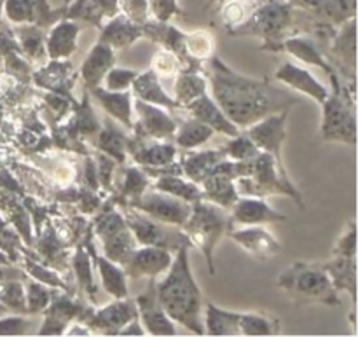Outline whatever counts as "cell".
Masks as SVG:
<instances>
[{
    "label": "cell",
    "mask_w": 358,
    "mask_h": 337,
    "mask_svg": "<svg viewBox=\"0 0 358 337\" xmlns=\"http://www.w3.org/2000/svg\"><path fill=\"white\" fill-rule=\"evenodd\" d=\"M135 110L138 115V128L142 129L143 135L156 140H173L177 122L163 108L136 98Z\"/></svg>",
    "instance_id": "2e32d148"
},
{
    "label": "cell",
    "mask_w": 358,
    "mask_h": 337,
    "mask_svg": "<svg viewBox=\"0 0 358 337\" xmlns=\"http://www.w3.org/2000/svg\"><path fill=\"white\" fill-rule=\"evenodd\" d=\"M124 220L131 229L136 243L143 245V247H159L171 252L178 250L184 245H189L187 238L178 233L177 229L170 227V224L159 222V220L145 215L143 212L126 210Z\"/></svg>",
    "instance_id": "52a82bcc"
},
{
    "label": "cell",
    "mask_w": 358,
    "mask_h": 337,
    "mask_svg": "<svg viewBox=\"0 0 358 337\" xmlns=\"http://www.w3.org/2000/svg\"><path fill=\"white\" fill-rule=\"evenodd\" d=\"M238 311H227L215 304H206L205 324L208 336H238Z\"/></svg>",
    "instance_id": "83f0119b"
},
{
    "label": "cell",
    "mask_w": 358,
    "mask_h": 337,
    "mask_svg": "<svg viewBox=\"0 0 358 337\" xmlns=\"http://www.w3.org/2000/svg\"><path fill=\"white\" fill-rule=\"evenodd\" d=\"M48 313H45V322L38 334H63L66 329V324H70L72 318H76L80 313V306L70 303L65 297H58V299L51 301V306H48Z\"/></svg>",
    "instance_id": "d4e9b609"
},
{
    "label": "cell",
    "mask_w": 358,
    "mask_h": 337,
    "mask_svg": "<svg viewBox=\"0 0 358 337\" xmlns=\"http://www.w3.org/2000/svg\"><path fill=\"white\" fill-rule=\"evenodd\" d=\"M138 72L131 69H114L112 66L107 73H105L103 80L105 89L108 91H128L131 87L133 80L136 79Z\"/></svg>",
    "instance_id": "ab89813d"
},
{
    "label": "cell",
    "mask_w": 358,
    "mask_h": 337,
    "mask_svg": "<svg viewBox=\"0 0 358 337\" xmlns=\"http://www.w3.org/2000/svg\"><path fill=\"white\" fill-rule=\"evenodd\" d=\"M133 93L138 100L145 101V103L157 105L161 108H168V110H173L178 107V103L175 101V98H171L166 91L163 89V86L159 84V77L149 70V72H143L136 76V79L131 84Z\"/></svg>",
    "instance_id": "7402d4cb"
},
{
    "label": "cell",
    "mask_w": 358,
    "mask_h": 337,
    "mask_svg": "<svg viewBox=\"0 0 358 337\" xmlns=\"http://www.w3.org/2000/svg\"><path fill=\"white\" fill-rule=\"evenodd\" d=\"M276 285L296 304H341L338 289L322 264L294 262L278 276Z\"/></svg>",
    "instance_id": "3957f363"
},
{
    "label": "cell",
    "mask_w": 358,
    "mask_h": 337,
    "mask_svg": "<svg viewBox=\"0 0 358 337\" xmlns=\"http://www.w3.org/2000/svg\"><path fill=\"white\" fill-rule=\"evenodd\" d=\"M231 208H233L231 220L234 224H243V226H261V224L285 222L287 220L285 215L273 210L262 199L238 198Z\"/></svg>",
    "instance_id": "ac0fdd59"
},
{
    "label": "cell",
    "mask_w": 358,
    "mask_h": 337,
    "mask_svg": "<svg viewBox=\"0 0 358 337\" xmlns=\"http://www.w3.org/2000/svg\"><path fill=\"white\" fill-rule=\"evenodd\" d=\"M185 108L189 110L191 117L198 119L203 124L210 126L215 133H222V135L231 136V138L240 135V128H236V126L227 119V115L220 110V107L215 103V100L210 98L206 93H203L201 96H198L196 100H192L191 103L185 105Z\"/></svg>",
    "instance_id": "e0dca14e"
},
{
    "label": "cell",
    "mask_w": 358,
    "mask_h": 337,
    "mask_svg": "<svg viewBox=\"0 0 358 337\" xmlns=\"http://www.w3.org/2000/svg\"><path fill=\"white\" fill-rule=\"evenodd\" d=\"M114 49H112L110 45L98 41L96 44H94V48L87 52L86 59H84L83 66H80V76H83L84 84H86L90 89L100 86L105 73L114 66Z\"/></svg>",
    "instance_id": "ffe728a7"
},
{
    "label": "cell",
    "mask_w": 358,
    "mask_h": 337,
    "mask_svg": "<svg viewBox=\"0 0 358 337\" xmlns=\"http://www.w3.org/2000/svg\"><path fill=\"white\" fill-rule=\"evenodd\" d=\"M213 133L215 131L210 126L203 124L198 119L191 117L175 129L173 140L182 149H198V147H201L203 143H206L212 138Z\"/></svg>",
    "instance_id": "4316f807"
},
{
    "label": "cell",
    "mask_w": 358,
    "mask_h": 337,
    "mask_svg": "<svg viewBox=\"0 0 358 337\" xmlns=\"http://www.w3.org/2000/svg\"><path fill=\"white\" fill-rule=\"evenodd\" d=\"M332 52L339 59L350 62V66L355 69V17H350L343 23L341 31L336 35L334 44H332Z\"/></svg>",
    "instance_id": "d590c367"
},
{
    "label": "cell",
    "mask_w": 358,
    "mask_h": 337,
    "mask_svg": "<svg viewBox=\"0 0 358 337\" xmlns=\"http://www.w3.org/2000/svg\"><path fill=\"white\" fill-rule=\"evenodd\" d=\"M140 37H143L142 27L133 23L126 14L119 13L114 17H110L105 27H101V34L98 41L110 45L112 49H124L135 41H138Z\"/></svg>",
    "instance_id": "44dd1931"
},
{
    "label": "cell",
    "mask_w": 358,
    "mask_h": 337,
    "mask_svg": "<svg viewBox=\"0 0 358 337\" xmlns=\"http://www.w3.org/2000/svg\"><path fill=\"white\" fill-rule=\"evenodd\" d=\"M269 48H271L273 51H275V49L276 51H278V49H283V51L290 52V55H294L297 59L308 63V65L320 66V69H324L331 77L336 76L334 70H332V66L329 65L327 59H325V56L318 51L317 44H315L311 38L290 37V38H285V41H280V42H276V44L269 45Z\"/></svg>",
    "instance_id": "603a6c76"
},
{
    "label": "cell",
    "mask_w": 358,
    "mask_h": 337,
    "mask_svg": "<svg viewBox=\"0 0 358 337\" xmlns=\"http://www.w3.org/2000/svg\"><path fill=\"white\" fill-rule=\"evenodd\" d=\"M133 205L145 215L170 226H184L192 210L191 203L161 191L143 192L140 198L133 199Z\"/></svg>",
    "instance_id": "30bf717a"
},
{
    "label": "cell",
    "mask_w": 358,
    "mask_h": 337,
    "mask_svg": "<svg viewBox=\"0 0 358 337\" xmlns=\"http://www.w3.org/2000/svg\"><path fill=\"white\" fill-rule=\"evenodd\" d=\"M280 322L264 313L238 315V336H276Z\"/></svg>",
    "instance_id": "1f68e13d"
},
{
    "label": "cell",
    "mask_w": 358,
    "mask_h": 337,
    "mask_svg": "<svg viewBox=\"0 0 358 337\" xmlns=\"http://www.w3.org/2000/svg\"><path fill=\"white\" fill-rule=\"evenodd\" d=\"M292 21V6L283 0H268L259 6L243 23L233 28L234 35H257L266 41V48L282 41Z\"/></svg>",
    "instance_id": "8992f818"
},
{
    "label": "cell",
    "mask_w": 358,
    "mask_h": 337,
    "mask_svg": "<svg viewBox=\"0 0 358 337\" xmlns=\"http://www.w3.org/2000/svg\"><path fill=\"white\" fill-rule=\"evenodd\" d=\"M133 159L140 166H170L175 161V150L170 143H152V145H143L140 149H133Z\"/></svg>",
    "instance_id": "d6a6232c"
},
{
    "label": "cell",
    "mask_w": 358,
    "mask_h": 337,
    "mask_svg": "<svg viewBox=\"0 0 358 337\" xmlns=\"http://www.w3.org/2000/svg\"><path fill=\"white\" fill-rule=\"evenodd\" d=\"M135 318H138L135 301H128V297H124V299H117L115 303L108 304L101 310L93 311L87 322H83V324H86L91 329V332L96 331L103 332V334H119V331Z\"/></svg>",
    "instance_id": "7c38bea8"
},
{
    "label": "cell",
    "mask_w": 358,
    "mask_h": 337,
    "mask_svg": "<svg viewBox=\"0 0 358 337\" xmlns=\"http://www.w3.org/2000/svg\"><path fill=\"white\" fill-rule=\"evenodd\" d=\"M178 66H180L178 58L173 55V52L168 51V49L156 52V56H154L152 59V72L156 73L157 77L173 76V73L178 72Z\"/></svg>",
    "instance_id": "f6af8a7d"
},
{
    "label": "cell",
    "mask_w": 358,
    "mask_h": 337,
    "mask_svg": "<svg viewBox=\"0 0 358 337\" xmlns=\"http://www.w3.org/2000/svg\"><path fill=\"white\" fill-rule=\"evenodd\" d=\"M0 299H2V303L6 304V306H9L10 310L27 311V301H24V292L21 283H3V285L0 287Z\"/></svg>",
    "instance_id": "b9f144b4"
},
{
    "label": "cell",
    "mask_w": 358,
    "mask_h": 337,
    "mask_svg": "<svg viewBox=\"0 0 358 337\" xmlns=\"http://www.w3.org/2000/svg\"><path fill=\"white\" fill-rule=\"evenodd\" d=\"M96 234L103 241L105 255L115 264L126 266L133 252L136 250V240L126 224L124 217L108 212L98 220Z\"/></svg>",
    "instance_id": "ba28073f"
},
{
    "label": "cell",
    "mask_w": 358,
    "mask_h": 337,
    "mask_svg": "<svg viewBox=\"0 0 358 337\" xmlns=\"http://www.w3.org/2000/svg\"><path fill=\"white\" fill-rule=\"evenodd\" d=\"M156 189L170 196H175V198L184 199L187 203L203 199V189L196 182L184 180L177 175H163V177H159L156 182Z\"/></svg>",
    "instance_id": "4dcf8cb0"
},
{
    "label": "cell",
    "mask_w": 358,
    "mask_h": 337,
    "mask_svg": "<svg viewBox=\"0 0 358 337\" xmlns=\"http://www.w3.org/2000/svg\"><path fill=\"white\" fill-rule=\"evenodd\" d=\"M233 138L234 140H229V142L224 145V157H229V159L233 161H250L261 152L245 133L243 135L233 136Z\"/></svg>",
    "instance_id": "74e56055"
},
{
    "label": "cell",
    "mask_w": 358,
    "mask_h": 337,
    "mask_svg": "<svg viewBox=\"0 0 358 337\" xmlns=\"http://www.w3.org/2000/svg\"><path fill=\"white\" fill-rule=\"evenodd\" d=\"M98 271H100L101 282L105 290L115 299H124L128 297V283H126V273L119 268L115 262L107 257H96Z\"/></svg>",
    "instance_id": "f546056e"
},
{
    "label": "cell",
    "mask_w": 358,
    "mask_h": 337,
    "mask_svg": "<svg viewBox=\"0 0 358 337\" xmlns=\"http://www.w3.org/2000/svg\"><path fill=\"white\" fill-rule=\"evenodd\" d=\"M208 79L213 100L236 128H248L259 119L276 114L297 103L289 91L268 80L250 79L231 70L219 56L210 58Z\"/></svg>",
    "instance_id": "6da1fadb"
},
{
    "label": "cell",
    "mask_w": 358,
    "mask_h": 337,
    "mask_svg": "<svg viewBox=\"0 0 358 337\" xmlns=\"http://www.w3.org/2000/svg\"><path fill=\"white\" fill-rule=\"evenodd\" d=\"M357 243H355V224H350L348 231H345L341 238H339L338 245H336V255L341 257H355Z\"/></svg>",
    "instance_id": "c3c4849f"
},
{
    "label": "cell",
    "mask_w": 358,
    "mask_h": 337,
    "mask_svg": "<svg viewBox=\"0 0 358 337\" xmlns=\"http://www.w3.org/2000/svg\"><path fill=\"white\" fill-rule=\"evenodd\" d=\"M287 117H289V108L266 115V117L259 119L257 122L245 128V135L254 142V145L261 152L275 157L280 166H283L282 147L287 138Z\"/></svg>",
    "instance_id": "9c48e42d"
},
{
    "label": "cell",
    "mask_w": 358,
    "mask_h": 337,
    "mask_svg": "<svg viewBox=\"0 0 358 337\" xmlns=\"http://www.w3.org/2000/svg\"><path fill=\"white\" fill-rule=\"evenodd\" d=\"M283 2L290 3L292 7H306V9L313 6V0H283Z\"/></svg>",
    "instance_id": "f907efd6"
},
{
    "label": "cell",
    "mask_w": 358,
    "mask_h": 337,
    "mask_svg": "<svg viewBox=\"0 0 358 337\" xmlns=\"http://www.w3.org/2000/svg\"><path fill=\"white\" fill-rule=\"evenodd\" d=\"M98 149L105 152L107 156L114 157L117 161L126 159V138L117 128L112 124H107V128L101 131L100 138H98Z\"/></svg>",
    "instance_id": "8d00e7d4"
},
{
    "label": "cell",
    "mask_w": 358,
    "mask_h": 337,
    "mask_svg": "<svg viewBox=\"0 0 358 337\" xmlns=\"http://www.w3.org/2000/svg\"><path fill=\"white\" fill-rule=\"evenodd\" d=\"M203 93H206V79L199 76L198 70H187V72H182L177 77V83H175V101L178 103V107L180 105L185 107L192 100L201 96Z\"/></svg>",
    "instance_id": "836d02e7"
},
{
    "label": "cell",
    "mask_w": 358,
    "mask_h": 337,
    "mask_svg": "<svg viewBox=\"0 0 358 337\" xmlns=\"http://www.w3.org/2000/svg\"><path fill=\"white\" fill-rule=\"evenodd\" d=\"M322 266L329 273L338 292L339 290H348L350 296L355 299V257L336 255L334 261Z\"/></svg>",
    "instance_id": "f1b7e54d"
},
{
    "label": "cell",
    "mask_w": 358,
    "mask_h": 337,
    "mask_svg": "<svg viewBox=\"0 0 358 337\" xmlns=\"http://www.w3.org/2000/svg\"><path fill=\"white\" fill-rule=\"evenodd\" d=\"M3 9H6L7 20L13 23L34 24L35 0H6Z\"/></svg>",
    "instance_id": "f35d334b"
},
{
    "label": "cell",
    "mask_w": 358,
    "mask_h": 337,
    "mask_svg": "<svg viewBox=\"0 0 358 337\" xmlns=\"http://www.w3.org/2000/svg\"><path fill=\"white\" fill-rule=\"evenodd\" d=\"M222 159V150H203V152L189 154L184 159V171L192 182L203 184Z\"/></svg>",
    "instance_id": "484cf974"
},
{
    "label": "cell",
    "mask_w": 358,
    "mask_h": 337,
    "mask_svg": "<svg viewBox=\"0 0 358 337\" xmlns=\"http://www.w3.org/2000/svg\"><path fill=\"white\" fill-rule=\"evenodd\" d=\"M52 299H55V296H52L51 290L42 287L41 283L31 282L30 285H28V294L24 296V301H27V311H30V313L44 311Z\"/></svg>",
    "instance_id": "60d3db41"
},
{
    "label": "cell",
    "mask_w": 358,
    "mask_h": 337,
    "mask_svg": "<svg viewBox=\"0 0 358 337\" xmlns=\"http://www.w3.org/2000/svg\"><path fill=\"white\" fill-rule=\"evenodd\" d=\"M275 79L280 83L287 84L292 89L299 91V93L306 94V96L313 98L318 103H324L329 96V89L310 72V70L297 66L294 63L285 62L275 73Z\"/></svg>",
    "instance_id": "9a60e30c"
},
{
    "label": "cell",
    "mask_w": 358,
    "mask_h": 337,
    "mask_svg": "<svg viewBox=\"0 0 358 337\" xmlns=\"http://www.w3.org/2000/svg\"><path fill=\"white\" fill-rule=\"evenodd\" d=\"M147 189V177L136 168H129L126 171L124 182H122V194L124 198H140Z\"/></svg>",
    "instance_id": "7bdbcfd3"
},
{
    "label": "cell",
    "mask_w": 358,
    "mask_h": 337,
    "mask_svg": "<svg viewBox=\"0 0 358 337\" xmlns=\"http://www.w3.org/2000/svg\"><path fill=\"white\" fill-rule=\"evenodd\" d=\"M173 255L170 250L159 247H143L133 252L129 261L126 262V276L133 280L138 278H156L168 271L171 266Z\"/></svg>",
    "instance_id": "4fadbf2b"
},
{
    "label": "cell",
    "mask_w": 358,
    "mask_h": 337,
    "mask_svg": "<svg viewBox=\"0 0 358 337\" xmlns=\"http://www.w3.org/2000/svg\"><path fill=\"white\" fill-rule=\"evenodd\" d=\"M187 250L189 245L178 248L177 257H173L168 268L166 278L161 283L156 282V294L161 308L171 320L201 336L205 334L201 320L203 296L192 276Z\"/></svg>",
    "instance_id": "7a4b0ae2"
},
{
    "label": "cell",
    "mask_w": 358,
    "mask_h": 337,
    "mask_svg": "<svg viewBox=\"0 0 358 337\" xmlns=\"http://www.w3.org/2000/svg\"><path fill=\"white\" fill-rule=\"evenodd\" d=\"M21 42H23L24 49L30 52L31 56H42L44 55V37H42L41 28L35 27V24H30V27H21L20 30Z\"/></svg>",
    "instance_id": "ee69618b"
},
{
    "label": "cell",
    "mask_w": 358,
    "mask_h": 337,
    "mask_svg": "<svg viewBox=\"0 0 358 337\" xmlns=\"http://www.w3.org/2000/svg\"><path fill=\"white\" fill-rule=\"evenodd\" d=\"M180 13L177 0H149V14L161 23H168L175 14Z\"/></svg>",
    "instance_id": "bcb514c9"
},
{
    "label": "cell",
    "mask_w": 358,
    "mask_h": 337,
    "mask_svg": "<svg viewBox=\"0 0 358 337\" xmlns=\"http://www.w3.org/2000/svg\"><path fill=\"white\" fill-rule=\"evenodd\" d=\"M213 37L205 30H196L192 34H185L184 41V56L187 62H199V59L212 58L213 55Z\"/></svg>",
    "instance_id": "e575fe53"
},
{
    "label": "cell",
    "mask_w": 358,
    "mask_h": 337,
    "mask_svg": "<svg viewBox=\"0 0 358 337\" xmlns=\"http://www.w3.org/2000/svg\"><path fill=\"white\" fill-rule=\"evenodd\" d=\"M93 96L114 119L128 128H133V98L129 91H108L105 87H93Z\"/></svg>",
    "instance_id": "cb8c5ba5"
},
{
    "label": "cell",
    "mask_w": 358,
    "mask_h": 337,
    "mask_svg": "<svg viewBox=\"0 0 358 337\" xmlns=\"http://www.w3.org/2000/svg\"><path fill=\"white\" fill-rule=\"evenodd\" d=\"M224 0H208V7L210 6H215V3H222Z\"/></svg>",
    "instance_id": "816d5d0a"
},
{
    "label": "cell",
    "mask_w": 358,
    "mask_h": 337,
    "mask_svg": "<svg viewBox=\"0 0 358 337\" xmlns=\"http://www.w3.org/2000/svg\"><path fill=\"white\" fill-rule=\"evenodd\" d=\"M231 238L247 252L248 255H252L257 261L264 262L269 259L276 257V255L282 252V245L280 241L273 236L271 233H268L266 229L259 226H247L243 229H238L231 233Z\"/></svg>",
    "instance_id": "5bb4252c"
},
{
    "label": "cell",
    "mask_w": 358,
    "mask_h": 337,
    "mask_svg": "<svg viewBox=\"0 0 358 337\" xmlns=\"http://www.w3.org/2000/svg\"><path fill=\"white\" fill-rule=\"evenodd\" d=\"M334 94H329L327 100L322 103L324 115H322L320 135L325 142H341L353 145L357 140V121L353 98H346V93H341L338 77L332 76Z\"/></svg>",
    "instance_id": "5b68a950"
},
{
    "label": "cell",
    "mask_w": 358,
    "mask_h": 337,
    "mask_svg": "<svg viewBox=\"0 0 358 337\" xmlns=\"http://www.w3.org/2000/svg\"><path fill=\"white\" fill-rule=\"evenodd\" d=\"M136 311H138V320L145 332L152 336H175L177 329H175L173 320L164 313L161 308L159 301H157L156 294V278L150 280L149 287L142 296L135 299Z\"/></svg>",
    "instance_id": "8fae6325"
},
{
    "label": "cell",
    "mask_w": 358,
    "mask_h": 337,
    "mask_svg": "<svg viewBox=\"0 0 358 337\" xmlns=\"http://www.w3.org/2000/svg\"><path fill=\"white\" fill-rule=\"evenodd\" d=\"M80 27L76 20H63L56 21L45 38V51L52 59L70 58L77 49V37H79Z\"/></svg>",
    "instance_id": "d6986e66"
},
{
    "label": "cell",
    "mask_w": 358,
    "mask_h": 337,
    "mask_svg": "<svg viewBox=\"0 0 358 337\" xmlns=\"http://www.w3.org/2000/svg\"><path fill=\"white\" fill-rule=\"evenodd\" d=\"M231 226H233V220L226 208L212 201H201V199L192 203L191 215L182 227H184L187 240L192 241L206 257L210 273L215 271L213 269V250Z\"/></svg>",
    "instance_id": "277c9868"
},
{
    "label": "cell",
    "mask_w": 358,
    "mask_h": 337,
    "mask_svg": "<svg viewBox=\"0 0 358 337\" xmlns=\"http://www.w3.org/2000/svg\"><path fill=\"white\" fill-rule=\"evenodd\" d=\"M28 327H30V322L24 318H6V320H0V336L24 334Z\"/></svg>",
    "instance_id": "681fc988"
},
{
    "label": "cell",
    "mask_w": 358,
    "mask_h": 337,
    "mask_svg": "<svg viewBox=\"0 0 358 337\" xmlns=\"http://www.w3.org/2000/svg\"><path fill=\"white\" fill-rule=\"evenodd\" d=\"M124 14L133 23L142 27L145 21H149V0H122Z\"/></svg>",
    "instance_id": "7dc6e473"
}]
</instances>
